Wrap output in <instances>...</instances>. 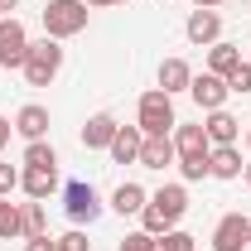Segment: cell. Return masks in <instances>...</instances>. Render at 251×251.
Masks as SVG:
<instances>
[{"instance_id": "1", "label": "cell", "mask_w": 251, "mask_h": 251, "mask_svg": "<svg viewBox=\"0 0 251 251\" xmlns=\"http://www.w3.org/2000/svg\"><path fill=\"white\" fill-rule=\"evenodd\" d=\"M20 73H25L29 87H49L63 73V44L49 39V34H44V39H29V53H25V68H20Z\"/></svg>"}, {"instance_id": "2", "label": "cell", "mask_w": 251, "mask_h": 251, "mask_svg": "<svg viewBox=\"0 0 251 251\" xmlns=\"http://www.w3.org/2000/svg\"><path fill=\"white\" fill-rule=\"evenodd\" d=\"M135 126H140L145 135H174V126H179L174 97L159 92V87H150V92L140 97V106H135Z\"/></svg>"}, {"instance_id": "3", "label": "cell", "mask_w": 251, "mask_h": 251, "mask_svg": "<svg viewBox=\"0 0 251 251\" xmlns=\"http://www.w3.org/2000/svg\"><path fill=\"white\" fill-rule=\"evenodd\" d=\"M87 15H92V10H87L82 0H49V5H44V34L63 44V39H73V34L87 29Z\"/></svg>"}, {"instance_id": "4", "label": "cell", "mask_w": 251, "mask_h": 251, "mask_svg": "<svg viewBox=\"0 0 251 251\" xmlns=\"http://www.w3.org/2000/svg\"><path fill=\"white\" fill-rule=\"evenodd\" d=\"M63 213L73 227H82V222H97L101 218V193H97L87 179H73V184H63Z\"/></svg>"}, {"instance_id": "5", "label": "cell", "mask_w": 251, "mask_h": 251, "mask_svg": "<svg viewBox=\"0 0 251 251\" xmlns=\"http://www.w3.org/2000/svg\"><path fill=\"white\" fill-rule=\"evenodd\" d=\"M25 53H29V29H25L15 15H5V20H0V68L20 73V68H25Z\"/></svg>"}, {"instance_id": "6", "label": "cell", "mask_w": 251, "mask_h": 251, "mask_svg": "<svg viewBox=\"0 0 251 251\" xmlns=\"http://www.w3.org/2000/svg\"><path fill=\"white\" fill-rule=\"evenodd\" d=\"M188 97H193V101H198V111L208 116V111H222L232 92H227V77H218V73H208V68H203V73H193Z\"/></svg>"}, {"instance_id": "7", "label": "cell", "mask_w": 251, "mask_h": 251, "mask_svg": "<svg viewBox=\"0 0 251 251\" xmlns=\"http://www.w3.org/2000/svg\"><path fill=\"white\" fill-rule=\"evenodd\" d=\"M251 242V218L247 213H222L213 227V251H247Z\"/></svg>"}, {"instance_id": "8", "label": "cell", "mask_w": 251, "mask_h": 251, "mask_svg": "<svg viewBox=\"0 0 251 251\" xmlns=\"http://www.w3.org/2000/svg\"><path fill=\"white\" fill-rule=\"evenodd\" d=\"M184 34H188V44H198V49H213V44L222 39V15H218V10H188Z\"/></svg>"}, {"instance_id": "9", "label": "cell", "mask_w": 251, "mask_h": 251, "mask_svg": "<svg viewBox=\"0 0 251 251\" xmlns=\"http://www.w3.org/2000/svg\"><path fill=\"white\" fill-rule=\"evenodd\" d=\"M174 155L179 159H208L213 155L208 130H203V126H174ZM179 159H174V164H179Z\"/></svg>"}, {"instance_id": "10", "label": "cell", "mask_w": 251, "mask_h": 251, "mask_svg": "<svg viewBox=\"0 0 251 251\" xmlns=\"http://www.w3.org/2000/svg\"><path fill=\"white\" fill-rule=\"evenodd\" d=\"M150 208H155V213H164V222H169V227H179V218L188 213V188H184V184L155 188V193H150Z\"/></svg>"}, {"instance_id": "11", "label": "cell", "mask_w": 251, "mask_h": 251, "mask_svg": "<svg viewBox=\"0 0 251 251\" xmlns=\"http://www.w3.org/2000/svg\"><path fill=\"white\" fill-rule=\"evenodd\" d=\"M242 150L237 145H213V155H208V179H222V184H232V179H242Z\"/></svg>"}, {"instance_id": "12", "label": "cell", "mask_w": 251, "mask_h": 251, "mask_svg": "<svg viewBox=\"0 0 251 251\" xmlns=\"http://www.w3.org/2000/svg\"><path fill=\"white\" fill-rule=\"evenodd\" d=\"M174 159H179V155H174V135H145L135 164H140V169H169Z\"/></svg>"}, {"instance_id": "13", "label": "cell", "mask_w": 251, "mask_h": 251, "mask_svg": "<svg viewBox=\"0 0 251 251\" xmlns=\"http://www.w3.org/2000/svg\"><path fill=\"white\" fill-rule=\"evenodd\" d=\"M116 116H111V111H97V116H87V126H82V145H87V150H106V145H111V140H116Z\"/></svg>"}, {"instance_id": "14", "label": "cell", "mask_w": 251, "mask_h": 251, "mask_svg": "<svg viewBox=\"0 0 251 251\" xmlns=\"http://www.w3.org/2000/svg\"><path fill=\"white\" fill-rule=\"evenodd\" d=\"M140 140H145L140 126H116V140L106 145V155L116 159V164H135L140 159Z\"/></svg>"}, {"instance_id": "15", "label": "cell", "mask_w": 251, "mask_h": 251, "mask_svg": "<svg viewBox=\"0 0 251 251\" xmlns=\"http://www.w3.org/2000/svg\"><path fill=\"white\" fill-rule=\"evenodd\" d=\"M15 135H25V140H44V135H49V106H39V101L20 106V111H15Z\"/></svg>"}, {"instance_id": "16", "label": "cell", "mask_w": 251, "mask_h": 251, "mask_svg": "<svg viewBox=\"0 0 251 251\" xmlns=\"http://www.w3.org/2000/svg\"><path fill=\"white\" fill-rule=\"evenodd\" d=\"M203 130H208V140H213V145H237V140H242V121H237L227 106H222V111H208Z\"/></svg>"}, {"instance_id": "17", "label": "cell", "mask_w": 251, "mask_h": 251, "mask_svg": "<svg viewBox=\"0 0 251 251\" xmlns=\"http://www.w3.org/2000/svg\"><path fill=\"white\" fill-rule=\"evenodd\" d=\"M155 77H159V92L174 97V92H188V82H193V68H188L184 58H164Z\"/></svg>"}, {"instance_id": "18", "label": "cell", "mask_w": 251, "mask_h": 251, "mask_svg": "<svg viewBox=\"0 0 251 251\" xmlns=\"http://www.w3.org/2000/svg\"><path fill=\"white\" fill-rule=\"evenodd\" d=\"M20 188L29 193L34 203H44V198L58 193V169H25V174H20Z\"/></svg>"}, {"instance_id": "19", "label": "cell", "mask_w": 251, "mask_h": 251, "mask_svg": "<svg viewBox=\"0 0 251 251\" xmlns=\"http://www.w3.org/2000/svg\"><path fill=\"white\" fill-rule=\"evenodd\" d=\"M242 63H247V58H242V49L227 44V39H218V44L208 49V73H218V77H232Z\"/></svg>"}, {"instance_id": "20", "label": "cell", "mask_w": 251, "mask_h": 251, "mask_svg": "<svg viewBox=\"0 0 251 251\" xmlns=\"http://www.w3.org/2000/svg\"><path fill=\"white\" fill-rule=\"evenodd\" d=\"M145 203H150V193L135 184V179H126V184L111 193V208H116L121 218H140V208H145Z\"/></svg>"}, {"instance_id": "21", "label": "cell", "mask_w": 251, "mask_h": 251, "mask_svg": "<svg viewBox=\"0 0 251 251\" xmlns=\"http://www.w3.org/2000/svg\"><path fill=\"white\" fill-rule=\"evenodd\" d=\"M49 232V218H44V203H20V242H29V237H44Z\"/></svg>"}, {"instance_id": "22", "label": "cell", "mask_w": 251, "mask_h": 251, "mask_svg": "<svg viewBox=\"0 0 251 251\" xmlns=\"http://www.w3.org/2000/svg\"><path fill=\"white\" fill-rule=\"evenodd\" d=\"M25 169H58V150L49 140H25Z\"/></svg>"}, {"instance_id": "23", "label": "cell", "mask_w": 251, "mask_h": 251, "mask_svg": "<svg viewBox=\"0 0 251 251\" xmlns=\"http://www.w3.org/2000/svg\"><path fill=\"white\" fill-rule=\"evenodd\" d=\"M20 237V203L0 198V242H15Z\"/></svg>"}, {"instance_id": "24", "label": "cell", "mask_w": 251, "mask_h": 251, "mask_svg": "<svg viewBox=\"0 0 251 251\" xmlns=\"http://www.w3.org/2000/svg\"><path fill=\"white\" fill-rule=\"evenodd\" d=\"M193 247H198V242L188 237L184 227H169L164 237H155V251H193Z\"/></svg>"}, {"instance_id": "25", "label": "cell", "mask_w": 251, "mask_h": 251, "mask_svg": "<svg viewBox=\"0 0 251 251\" xmlns=\"http://www.w3.org/2000/svg\"><path fill=\"white\" fill-rule=\"evenodd\" d=\"M58 251H92V242H87L82 227H73V232H63V237H58Z\"/></svg>"}, {"instance_id": "26", "label": "cell", "mask_w": 251, "mask_h": 251, "mask_svg": "<svg viewBox=\"0 0 251 251\" xmlns=\"http://www.w3.org/2000/svg\"><path fill=\"white\" fill-rule=\"evenodd\" d=\"M116 251H155V237H150V232H126Z\"/></svg>"}, {"instance_id": "27", "label": "cell", "mask_w": 251, "mask_h": 251, "mask_svg": "<svg viewBox=\"0 0 251 251\" xmlns=\"http://www.w3.org/2000/svg\"><path fill=\"white\" fill-rule=\"evenodd\" d=\"M179 174H184V184L208 179V159H179Z\"/></svg>"}, {"instance_id": "28", "label": "cell", "mask_w": 251, "mask_h": 251, "mask_svg": "<svg viewBox=\"0 0 251 251\" xmlns=\"http://www.w3.org/2000/svg\"><path fill=\"white\" fill-rule=\"evenodd\" d=\"M227 92H237V97H247V92H251V63H242V68L227 77Z\"/></svg>"}, {"instance_id": "29", "label": "cell", "mask_w": 251, "mask_h": 251, "mask_svg": "<svg viewBox=\"0 0 251 251\" xmlns=\"http://www.w3.org/2000/svg\"><path fill=\"white\" fill-rule=\"evenodd\" d=\"M20 174H25V169H15V164H0V198H10V193L20 188Z\"/></svg>"}, {"instance_id": "30", "label": "cell", "mask_w": 251, "mask_h": 251, "mask_svg": "<svg viewBox=\"0 0 251 251\" xmlns=\"http://www.w3.org/2000/svg\"><path fill=\"white\" fill-rule=\"evenodd\" d=\"M25 251H58V237H49V232H44V237H29Z\"/></svg>"}, {"instance_id": "31", "label": "cell", "mask_w": 251, "mask_h": 251, "mask_svg": "<svg viewBox=\"0 0 251 251\" xmlns=\"http://www.w3.org/2000/svg\"><path fill=\"white\" fill-rule=\"evenodd\" d=\"M10 135H15V121H5V116H0V150L10 145Z\"/></svg>"}, {"instance_id": "32", "label": "cell", "mask_w": 251, "mask_h": 251, "mask_svg": "<svg viewBox=\"0 0 251 251\" xmlns=\"http://www.w3.org/2000/svg\"><path fill=\"white\" fill-rule=\"evenodd\" d=\"M15 10H20V0H0V20H5V15H15Z\"/></svg>"}, {"instance_id": "33", "label": "cell", "mask_w": 251, "mask_h": 251, "mask_svg": "<svg viewBox=\"0 0 251 251\" xmlns=\"http://www.w3.org/2000/svg\"><path fill=\"white\" fill-rule=\"evenodd\" d=\"M82 5H87V10H111L116 0H82Z\"/></svg>"}, {"instance_id": "34", "label": "cell", "mask_w": 251, "mask_h": 251, "mask_svg": "<svg viewBox=\"0 0 251 251\" xmlns=\"http://www.w3.org/2000/svg\"><path fill=\"white\" fill-rule=\"evenodd\" d=\"M222 0H193V10H218Z\"/></svg>"}, {"instance_id": "35", "label": "cell", "mask_w": 251, "mask_h": 251, "mask_svg": "<svg viewBox=\"0 0 251 251\" xmlns=\"http://www.w3.org/2000/svg\"><path fill=\"white\" fill-rule=\"evenodd\" d=\"M242 174H247V188H251V164H247V169H242Z\"/></svg>"}, {"instance_id": "36", "label": "cell", "mask_w": 251, "mask_h": 251, "mask_svg": "<svg viewBox=\"0 0 251 251\" xmlns=\"http://www.w3.org/2000/svg\"><path fill=\"white\" fill-rule=\"evenodd\" d=\"M247 150H251V130H247Z\"/></svg>"}, {"instance_id": "37", "label": "cell", "mask_w": 251, "mask_h": 251, "mask_svg": "<svg viewBox=\"0 0 251 251\" xmlns=\"http://www.w3.org/2000/svg\"><path fill=\"white\" fill-rule=\"evenodd\" d=\"M116 5H126V0H116Z\"/></svg>"}, {"instance_id": "38", "label": "cell", "mask_w": 251, "mask_h": 251, "mask_svg": "<svg viewBox=\"0 0 251 251\" xmlns=\"http://www.w3.org/2000/svg\"><path fill=\"white\" fill-rule=\"evenodd\" d=\"M247 251H251V242H247Z\"/></svg>"}, {"instance_id": "39", "label": "cell", "mask_w": 251, "mask_h": 251, "mask_svg": "<svg viewBox=\"0 0 251 251\" xmlns=\"http://www.w3.org/2000/svg\"><path fill=\"white\" fill-rule=\"evenodd\" d=\"M247 63H251V58H247Z\"/></svg>"}]
</instances>
